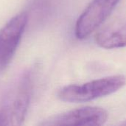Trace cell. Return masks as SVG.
I'll use <instances>...</instances> for the list:
<instances>
[{
    "label": "cell",
    "mask_w": 126,
    "mask_h": 126,
    "mask_svg": "<svg viewBox=\"0 0 126 126\" xmlns=\"http://www.w3.org/2000/svg\"><path fill=\"white\" fill-rule=\"evenodd\" d=\"M126 83L124 75H117L94 80L83 84L69 85L61 88L58 97L68 103H83L111 94Z\"/></svg>",
    "instance_id": "6da1fadb"
},
{
    "label": "cell",
    "mask_w": 126,
    "mask_h": 126,
    "mask_svg": "<svg viewBox=\"0 0 126 126\" xmlns=\"http://www.w3.org/2000/svg\"><path fill=\"white\" fill-rule=\"evenodd\" d=\"M31 92L30 74L25 73L0 110V126H21L26 117Z\"/></svg>",
    "instance_id": "7a4b0ae2"
},
{
    "label": "cell",
    "mask_w": 126,
    "mask_h": 126,
    "mask_svg": "<svg viewBox=\"0 0 126 126\" xmlns=\"http://www.w3.org/2000/svg\"><path fill=\"white\" fill-rule=\"evenodd\" d=\"M27 21V14L21 13L10 19L0 30V78L17 50Z\"/></svg>",
    "instance_id": "3957f363"
},
{
    "label": "cell",
    "mask_w": 126,
    "mask_h": 126,
    "mask_svg": "<svg viewBox=\"0 0 126 126\" xmlns=\"http://www.w3.org/2000/svg\"><path fill=\"white\" fill-rule=\"evenodd\" d=\"M120 0H93L78 18L75 29L78 39H85L98 28Z\"/></svg>",
    "instance_id": "277c9868"
},
{
    "label": "cell",
    "mask_w": 126,
    "mask_h": 126,
    "mask_svg": "<svg viewBox=\"0 0 126 126\" xmlns=\"http://www.w3.org/2000/svg\"><path fill=\"white\" fill-rule=\"evenodd\" d=\"M108 119L107 111L100 107L86 106L76 109L46 119L41 126H98Z\"/></svg>",
    "instance_id": "5b68a950"
},
{
    "label": "cell",
    "mask_w": 126,
    "mask_h": 126,
    "mask_svg": "<svg viewBox=\"0 0 126 126\" xmlns=\"http://www.w3.org/2000/svg\"><path fill=\"white\" fill-rule=\"evenodd\" d=\"M96 42L102 48L111 49L126 47V20L102 28L96 35Z\"/></svg>",
    "instance_id": "8992f818"
}]
</instances>
